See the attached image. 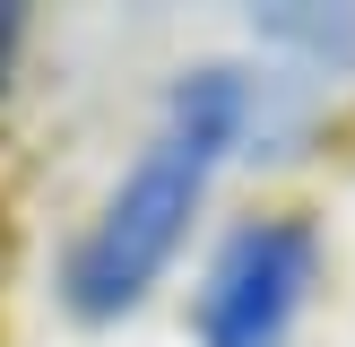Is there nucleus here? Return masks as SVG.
<instances>
[{"instance_id":"nucleus-1","label":"nucleus","mask_w":355,"mask_h":347,"mask_svg":"<svg viewBox=\"0 0 355 347\" xmlns=\"http://www.w3.org/2000/svg\"><path fill=\"white\" fill-rule=\"evenodd\" d=\"M234 130H243V78L200 69V78L173 87L165 130L148 139V156L121 174V191L104 200V217L87 226L78 252H69V278H61V287H69V304H78L87 321L130 312L139 295L165 278V260L182 252L191 208H200L217 156L234 148Z\"/></svg>"},{"instance_id":"nucleus-2","label":"nucleus","mask_w":355,"mask_h":347,"mask_svg":"<svg viewBox=\"0 0 355 347\" xmlns=\"http://www.w3.org/2000/svg\"><path fill=\"white\" fill-rule=\"evenodd\" d=\"M321 269V235L304 217H252L225 235L200 287V347H286Z\"/></svg>"},{"instance_id":"nucleus-3","label":"nucleus","mask_w":355,"mask_h":347,"mask_svg":"<svg viewBox=\"0 0 355 347\" xmlns=\"http://www.w3.org/2000/svg\"><path fill=\"white\" fill-rule=\"evenodd\" d=\"M269 35H286V44H312V52H355V17H304V9H277L260 17Z\"/></svg>"},{"instance_id":"nucleus-4","label":"nucleus","mask_w":355,"mask_h":347,"mask_svg":"<svg viewBox=\"0 0 355 347\" xmlns=\"http://www.w3.org/2000/svg\"><path fill=\"white\" fill-rule=\"evenodd\" d=\"M17 26H26V17H17V9H0V69H9V52H17Z\"/></svg>"}]
</instances>
